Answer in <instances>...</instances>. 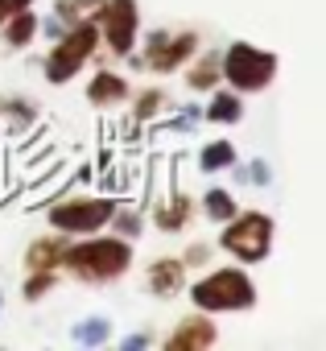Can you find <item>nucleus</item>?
<instances>
[{"label": "nucleus", "mask_w": 326, "mask_h": 351, "mask_svg": "<svg viewBox=\"0 0 326 351\" xmlns=\"http://www.w3.org/2000/svg\"><path fill=\"white\" fill-rule=\"evenodd\" d=\"M195 302L203 310H244V306H252V285L244 273L227 269V273H215L211 281L195 285Z\"/></svg>", "instance_id": "1"}, {"label": "nucleus", "mask_w": 326, "mask_h": 351, "mask_svg": "<svg viewBox=\"0 0 326 351\" xmlns=\"http://www.w3.org/2000/svg\"><path fill=\"white\" fill-rule=\"evenodd\" d=\"M79 273H95V277H112L128 265V244L120 240H95V244H83L66 256Z\"/></svg>", "instance_id": "2"}, {"label": "nucleus", "mask_w": 326, "mask_h": 351, "mask_svg": "<svg viewBox=\"0 0 326 351\" xmlns=\"http://www.w3.org/2000/svg\"><path fill=\"white\" fill-rule=\"evenodd\" d=\"M227 79L244 91H256L273 79V54H260L252 46H231L227 50Z\"/></svg>", "instance_id": "3"}, {"label": "nucleus", "mask_w": 326, "mask_h": 351, "mask_svg": "<svg viewBox=\"0 0 326 351\" xmlns=\"http://www.w3.org/2000/svg\"><path fill=\"white\" fill-rule=\"evenodd\" d=\"M268 232H273V223H268L264 215H244L240 223L227 228L223 248H231V252L244 256V261H260V256L268 252Z\"/></svg>", "instance_id": "4"}, {"label": "nucleus", "mask_w": 326, "mask_h": 351, "mask_svg": "<svg viewBox=\"0 0 326 351\" xmlns=\"http://www.w3.org/2000/svg\"><path fill=\"white\" fill-rule=\"evenodd\" d=\"M95 50V25H83L79 34H71L54 54H50V83H62L79 71V62Z\"/></svg>", "instance_id": "5"}, {"label": "nucleus", "mask_w": 326, "mask_h": 351, "mask_svg": "<svg viewBox=\"0 0 326 351\" xmlns=\"http://www.w3.org/2000/svg\"><path fill=\"white\" fill-rule=\"evenodd\" d=\"M50 219H54V228H62V232H91V228H99L103 219H112V203H103V199L62 203V207L50 211Z\"/></svg>", "instance_id": "6"}, {"label": "nucleus", "mask_w": 326, "mask_h": 351, "mask_svg": "<svg viewBox=\"0 0 326 351\" xmlns=\"http://www.w3.org/2000/svg\"><path fill=\"white\" fill-rule=\"evenodd\" d=\"M132 29H136V5L132 0H112L108 5V38H112V50H128L132 46Z\"/></svg>", "instance_id": "7"}, {"label": "nucleus", "mask_w": 326, "mask_h": 351, "mask_svg": "<svg viewBox=\"0 0 326 351\" xmlns=\"http://www.w3.org/2000/svg\"><path fill=\"white\" fill-rule=\"evenodd\" d=\"M195 50V38H182V42H174V46H161V42H153V62L161 66V71H170L178 58H186Z\"/></svg>", "instance_id": "8"}, {"label": "nucleus", "mask_w": 326, "mask_h": 351, "mask_svg": "<svg viewBox=\"0 0 326 351\" xmlns=\"http://www.w3.org/2000/svg\"><path fill=\"white\" fill-rule=\"evenodd\" d=\"M124 95V83L116 79V75H99L95 83H91V99L95 104H112V99H120Z\"/></svg>", "instance_id": "9"}, {"label": "nucleus", "mask_w": 326, "mask_h": 351, "mask_svg": "<svg viewBox=\"0 0 326 351\" xmlns=\"http://www.w3.org/2000/svg\"><path fill=\"white\" fill-rule=\"evenodd\" d=\"M211 335H215V330H211L207 322H186V326H182V335H178L170 347H190V343H195V347H207V343H211Z\"/></svg>", "instance_id": "10"}, {"label": "nucleus", "mask_w": 326, "mask_h": 351, "mask_svg": "<svg viewBox=\"0 0 326 351\" xmlns=\"http://www.w3.org/2000/svg\"><path fill=\"white\" fill-rule=\"evenodd\" d=\"M58 256H62V244H58V240H50V244H38V248L29 252V269H42V273H46V269H50Z\"/></svg>", "instance_id": "11"}, {"label": "nucleus", "mask_w": 326, "mask_h": 351, "mask_svg": "<svg viewBox=\"0 0 326 351\" xmlns=\"http://www.w3.org/2000/svg\"><path fill=\"white\" fill-rule=\"evenodd\" d=\"M236 161V153H231V145H211L207 153H203V169L211 173V169H223V165H231Z\"/></svg>", "instance_id": "12"}, {"label": "nucleus", "mask_w": 326, "mask_h": 351, "mask_svg": "<svg viewBox=\"0 0 326 351\" xmlns=\"http://www.w3.org/2000/svg\"><path fill=\"white\" fill-rule=\"evenodd\" d=\"M174 285H178V265H174V261H166V265L153 269V289H166V293H170Z\"/></svg>", "instance_id": "13"}, {"label": "nucleus", "mask_w": 326, "mask_h": 351, "mask_svg": "<svg viewBox=\"0 0 326 351\" xmlns=\"http://www.w3.org/2000/svg\"><path fill=\"white\" fill-rule=\"evenodd\" d=\"M38 29V21L29 17V13H17V21H13V29H9V42L13 46H21V42H29V34Z\"/></svg>", "instance_id": "14"}, {"label": "nucleus", "mask_w": 326, "mask_h": 351, "mask_svg": "<svg viewBox=\"0 0 326 351\" xmlns=\"http://www.w3.org/2000/svg\"><path fill=\"white\" fill-rule=\"evenodd\" d=\"M207 211H211L215 219H231V215H236V203H231L223 191H215V195H207Z\"/></svg>", "instance_id": "15"}, {"label": "nucleus", "mask_w": 326, "mask_h": 351, "mask_svg": "<svg viewBox=\"0 0 326 351\" xmlns=\"http://www.w3.org/2000/svg\"><path fill=\"white\" fill-rule=\"evenodd\" d=\"M236 116H240V104L231 95H219L215 108H211V120H236Z\"/></svg>", "instance_id": "16"}, {"label": "nucleus", "mask_w": 326, "mask_h": 351, "mask_svg": "<svg viewBox=\"0 0 326 351\" xmlns=\"http://www.w3.org/2000/svg\"><path fill=\"white\" fill-rule=\"evenodd\" d=\"M75 335H79V343H103V335H108V322H83Z\"/></svg>", "instance_id": "17"}, {"label": "nucleus", "mask_w": 326, "mask_h": 351, "mask_svg": "<svg viewBox=\"0 0 326 351\" xmlns=\"http://www.w3.org/2000/svg\"><path fill=\"white\" fill-rule=\"evenodd\" d=\"M29 5V0H0V21H5V17H13V13H21Z\"/></svg>", "instance_id": "18"}, {"label": "nucleus", "mask_w": 326, "mask_h": 351, "mask_svg": "<svg viewBox=\"0 0 326 351\" xmlns=\"http://www.w3.org/2000/svg\"><path fill=\"white\" fill-rule=\"evenodd\" d=\"M211 79H215V66H203L199 75H190V83H195V87H207Z\"/></svg>", "instance_id": "19"}]
</instances>
